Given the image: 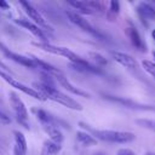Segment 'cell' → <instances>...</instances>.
Here are the masks:
<instances>
[{"label": "cell", "mask_w": 155, "mask_h": 155, "mask_svg": "<svg viewBox=\"0 0 155 155\" xmlns=\"http://www.w3.org/2000/svg\"><path fill=\"white\" fill-rule=\"evenodd\" d=\"M76 142L82 147H92L97 144V139L87 131H79L76 133Z\"/></svg>", "instance_id": "obj_18"}, {"label": "cell", "mask_w": 155, "mask_h": 155, "mask_svg": "<svg viewBox=\"0 0 155 155\" xmlns=\"http://www.w3.org/2000/svg\"><path fill=\"white\" fill-rule=\"evenodd\" d=\"M117 155H136L131 149H127V148H121L117 150Z\"/></svg>", "instance_id": "obj_25"}, {"label": "cell", "mask_w": 155, "mask_h": 155, "mask_svg": "<svg viewBox=\"0 0 155 155\" xmlns=\"http://www.w3.org/2000/svg\"><path fill=\"white\" fill-rule=\"evenodd\" d=\"M0 7L7 10V8H8V4H7L6 1H4V0H0Z\"/></svg>", "instance_id": "obj_26"}, {"label": "cell", "mask_w": 155, "mask_h": 155, "mask_svg": "<svg viewBox=\"0 0 155 155\" xmlns=\"http://www.w3.org/2000/svg\"><path fill=\"white\" fill-rule=\"evenodd\" d=\"M0 69H1V70H4V71H5V70H8V68H7V65H6L5 63H2L1 61H0Z\"/></svg>", "instance_id": "obj_27"}, {"label": "cell", "mask_w": 155, "mask_h": 155, "mask_svg": "<svg viewBox=\"0 0 155 155\" xmlns=\"http://www.w3.org/2000/svg\"><path fill=\"white\" fill-rule=\"evenodd\" d=\"M19 4H21V6L23 7V10L25 11V13L29 16V18L33 19L34 23H35L38 27H40L42 30H52V27L47 23V21L45 19V17H44V16L39 12V10H36L30 2H28V1H21Z\"/></svg>", "instance_id": "obj_8"}, {"label": "cell", "mask_w": 155, "mask_h": 155, "mask_svg": "<svg viewBox=\"0 0 155 155\" xmlns=\"http://www.w3.org/2000/svg\"><path fill=\"white\" fill-rule=\"evenodd\" d=\"M0 78H1L2 80H5L8 85H11L12 87H15V88L19 90L21 92H23L24 94H28L29 97H33V98L39 99V101H46V98H45L39 91H36L34 87H29V86L24 85L23 82L16 80L13 76H11L10 74H7L6 71H4V70H1V69H0Z\"/></svg>", "instance_id": "obj_6"}, {"label": "cell", "mask_w": 155, "mask_h": 155, "mask_svg": "<svg viewBox=\"0 0 155 155\" xmlns=\"http://www.w3.org/2000/svg\"><path fill=\"white\" fill-rule=\"evenodd\" d=\"M136 124L147 128V130H150L153 132H155V121L154 120H149V119H138L136 120Z\"/></svg>", "instance_id": "obj_20"}, {"label": "cell", "mask_w": 155, "mask_h": 155, "mask_svg": "<svg viewBox=\"0 0 155 155\" xmlns=\"http://www.w3.org/2000/svg\"><path fill=\"white\" fill-rule=\"evenodd\" d=\"M0 50L2 51V53H4L7 58H10V59L15 61L16 63H19L21 65H24V67H27V68H35L34 61L31 59V57H30V56H29V57H27V56H22V54L15 53V52L10 51V50H8L6 46H4L2 44H0Z\"/></svg>", "instance_id": "obj_12"}, {"label": "cell", "mask_w": 155, "mask_h": 155, "mask_svg": "<svg viewBox=\"0 0 155 155\" xmlns=\"http://www.w3.org/2000/svg\"><path fill=\"white\" fill-rule=\"evenodd\" d=\"M105 99L121 104L122 107L130 108V109H134V110H147V111H155V105H148V104H140L137 103L134 101L127 99V98H122V97H115V96H104Z\"/></svg>", "instance_id": "obj_11"}, {"label": "cell", "mask_w": 155, "mask_h": 155, "mask_svg": "<svg viewBox=\"0 0 155 155\" xmlns=\"http://www.w3.org/2000/svg\"><path fill=\"white\" fill-rule=\"evenodd\" d=\"M51 76H52L54 80H57L58 84H59L62 87H64L65 90H68L70 93L76 94V96H80V97H85V98L90 97V94H88L87 92H85L84 90H81V88H79V87H76V86H74V85L68 80V78L64 75V73H63L62 70H59L58 68L54 69V71L51 74Z\"/></svg>", "instance_id": "obj_9"}, {"label": "cell", "mask_w": 155, "mask_h": 155, "mask_svg": "<svg viewBox=\"0 0 155 155\" xmlns=\"http://www.w3.org/2000/svg\"><path fill=\"white\" fill-rule=\"evenodd\" d=\"M80 125L87 130L90 134H92L96 139L110 142V143H119V144H125V143H131L136 139V136L132 132H126V131H114V130H94L91 128L88 125L80 122Z\"/></svg>", "instance_id": "obj_2"}, {"label": "cell", "mask_w": 155, "mask_h": 155, "mask_svg": "<svg viewBox=\"0 0 155 155\" xmlns=\"http://www.w3.org/2000/svg\"><path fill=\"white\" fill-rule=\"evenodd\" d=\"M67 16H68V18H69V21H70L71 23H74V24L78 25L79 28H81L84 31H86V33H88V34H91L92 36L98 38V39H103V38H104L103 34H101V33H99L87 19H85L80 13L74 12V11H67Z\"/></svg>", "instance_id": "obj_7"}, {"label": "cell", "mask_w": 155, "mask_h": 155, "mask_svg": "<svg viewBox=\"0 0 155 155\" xmlns=\"http://www.w3.org/2000/svg\"><path fill=\"white\" fill-rule=\"evenodd\" d=\"M147 155H155V154H151V153H148Z\"/></svg>", "instance_id": "obj_30"}, {"label": "cell", "mask_w": 155, "mask_h": 155, "mask_svg": "<svg viewBox=\"0 0 155 155\" xmlns=\"http://www.w3.org/2000/svg\"><path fill=\"white\" fill-rule=\"evenodd\" d=\"M126 34H127V36H128V39H130V41H131V44L133 45L134 48H137L139 51H143V52L147 51L145 50V44L143 42L138 30L133 25H130L128 28H126Z\"/></svg>", "instance_id": "obj_15"}, {"label": "cell", "mask_w": 155, "mask_h": 155, "mask_svg": "<svg viewBox=\"0 0 155 155\" xmlns=\"http://www.w3.org/2000/svg\"><path fill=\"white\" fill-rule=\"evenodd\" d=\"M91 56H92V57L94 58V61L97 62V67L107 64V59H105L103 56H101V54H98V53H91Z\"/></svg>", "instance_id": "obj_22"}, {"label": "cell", "mask_w": 155, "mask_h": 155, "mask_svg": "<svg viewBox=\"0 0 155 155\" xmlns=\"http://www.w3.org/2000/svg\"><path fill=\"white\" fill-rule=\"evenodd\" d=\"M96 155H103V154H96Z\"/></svg>", "instance_id": "obj_31"}, {"label": "cell", "mask_w": 155, "mask_h": 155, "mask_svg": "<svg viewBox=\"0 0 155 155\" xmlns=\"http://www.w3.org/2000/svg\"><path fill=\"white\" fill-rule=\"evenodd\" d=\"M138 15L143 19H149V21H155V8L150 6L147 2H140L137 7Z\"/></svg>", "instance_id": "obj_17"}, {"label": "cell", "mask_w": 155, "mask_h": 155, "mask_svg": "<svg viewBox=\"0 0 155 155\" xmlns=\"http://www.w3.org/2000/svg\"><path fill=\"white\" fill-rule=\"evenodd\" d=\"M61 150H62V144L54 143L52 140H46L44 142L40 155H58Z\"/></svg>", "instance_id": "obj_19"}, {"label": "cell", "mask_w": 155, "mask_h": 155, "mask_svg": "<svg viewBox=\"0 0 155 155\" xmlns=\"http://www.w3.org/2000/svg\"><path fill=\"white\" fill-rule=\"evenodd\" d=\"M153 57H154V58H155V51H154V52H153Z\"/></svg>", "instance_id": "obj_29"}, {"label": "cell", "mask_w": 155, "mask_h": 155, "mask_svg": "<svg viewBox=\"0 0 155 155\" xmlns=\"http://www.w3.org/2000/svg\"><path fill=\"white\" fill-rule=\"evenodd\" d=\"M111 56H113L114 61H116L119 64H121L125 68H128V69H136V68H138L137 61L132 56H130L127 53L119 52V51H113L111 52Z\"/></svg>", "instance_id": "obj_14"}, {"label": "cell", "mask_w": 155, "mask_h": 155, "mask_svg": "<svg viewBox=\"0 0 155 155\" xmlns=\"http://www.w3.org/2000/svg\"><path fill=\"white\" fill-rule=\"evenodd\" d=\"M15 155H25L27 154V139L24 134L19 131H15Z\"/></svg>", "instance_id": "obj_16"}, {"label": "cell", "mask_w": 155, "mask_h": 155, "mask_svg": "<svg viewBox=\"0 0 155 155\" xmlns=\"http://www.w3.org/2000/svg\"><path fill=\"white\" fill-rule=\"evenodd\" d=\"M151 36H153V39L155 40V29H154V30L151 31Z\"/></svg>", "instance_id": "obj_28"}, {"label": "cell", "mask_w": 155, "mask_h": 155, "mask_svg": "<svg viewBox=\"0 0 155 155\" xmlns=\"http://www.w3.org/2000/svg\"><path fill=\"white\" fill-rule=\"evenodd\" d=\"M34 88L36 91H39L46 99H51L53 102H57L69 109H73V110H81L82 107L80 103H78L75 99H73L71 97H68L67 94H64L63 92L58 91L54 86H50V85H46L44 82H34L33 84Z\"/></svg>", "instance_id": "obj_1"}, {"label": "cell", "mask_w": 155, "mask_h": 155, "mask_svg": "<svg viewBox=\"0 0 155 155\" xmlns=\"http://www.w3.org/2000/svg\"><path fill=\"white\" fill-rule=\"evenodd\" d=\"M109 11L114 15H117L120 12V4L119 1H111L110 2V7H109Z\"/></svg>", "instance_id": "obj_23"}, {"label": "cell", "mask_w": 155, "mask_h": 155, "mask_svg": "<svg viewBox=\"0 0 155 155\" xmlns=\"http://www.w3.org/2000/svg\"><path fill=\"white\" fill-rule=\"evenodd\" d=\"M142 67L144 68V70L147 73H149L155 79V63L154 62L148 61V59H144V61H142Z\"/></svg>", "instance_id": "obj_21"}, {"label": "cell", "mask_w": 155, "mask_h": 155, "mask_svg": "<svg viewBox=\"0 0 155 155\" xmlns=\"http://www.w3.org/2000/svg\"><path fill=\"white\" fill-rule=\"evenodd\" d=\"M10 117L5 114V113H2V111H0V124H2V125H7V124H10Z\"/></svg>", "instance_id": "obj_24"}, {"label": "cell", "mask_w": 155, "mask_h": 155, "mask_svg": "<svg viewBox=\"0 0 155 155\" xmlns=\"http://www.w3.org/2000/svg\"><path fill=\"white\" fill-rule=\"evenodd\" d=\"M33 45L39 47V48H41L42 51H46V52H50V53H53V54H58V56L65 57L73 64L80 63L84 59L80 56H78L75 52L70 51L68 47H64V46H57V45H52L50 42H33Z\"/></svg>", "instance_id": "obj_4"}, {"label": "cell", "mask_w": 155, "mask_h": 155, "mask_svg": "<svg viewBox=\"0 0 155 155\" xmlns=\"http://www.w3.org/2000/svg\"><path fill=\"white\" fill-rule=\"evenodd\" d=\"M10 98V104L12 107V110L15 113V116L17 121L27 130H29V124H28V110L25 108L24 102L21 99V97L16 92H10L8 94Z\"/></svg>", "instance_id": "obj_5"}, {"label": "cell", "mask_w": 155, "mask_h": 155, "mask_svg": "<svg viewBox=\"0 0 155 155\" xmlns=\"http://www.w3.org/2000/svg\"><path fill=\"white\" fill-rule=\"evenodd\" d=\"M69 5L82 15H94L103 11V5L99 1H69Z\"/></svg>", "instance_id": "obj_10"}, {"label": "cell", "mask_w": 155, "mask_h": 155, "mask_svg": "<svg viewBox=\"0 0 155 155\" xmlns=\"http://www.w3.org/2000/svg\"><path fill=\"white\" fill-rule=\"evenodd\" d=\"M34 113L36 114L38 120L41 124V127L48 134L50 140H52L54 143H58V144H62V142H63V133L57 127L56 119L51 114H48L46 110H44V109H34Z\"/></svg>", "instance_id": "obj_3"}, {"label": "cell", "mask_w": 155, "mask_h": 155, "mask_svg": "<svg viewBox=\"0 0 155 155\" xmlns=\"http://www.w3.org/2000/svg\"><path fill=\"white\" fill-rule=\"evenodd\" d=\"M16 23L19 24L21 27H23L24 29H27L28 31H30L34 36H36L38 39L41 40V42H48L47 41V35L46 33L40 28L38 27L35 23L30 22L29 19H24V18H21V19H16Z\"/></svg>", "instance_id": "obj_13"}]
</instances>
